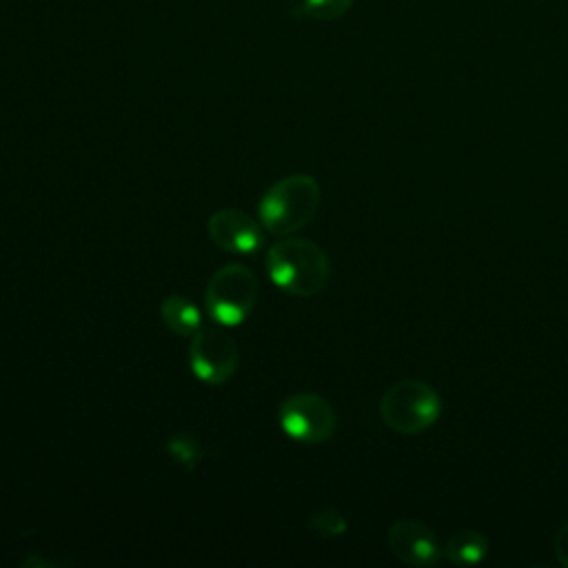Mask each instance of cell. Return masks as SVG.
Returning <instances> with one entry per match:
<instances>
[{"label": "cell", "instance_id": "cell-1", "mask_svg": "<svg viewBox=\"0 0 568 568\" xmlns=\"http://www.w3.org/2000/svg\"><path fill=\"white\" fill-rule=\"evenodd\" d=\"M264 266L271 282L293 297L317 295L331 275V262L324 248L295 235H284L277 240L268 248Z\"/></svg>", "mask_w": 568, "mask_h": 568}, {"label": "cell", "instance_id": "cell-2", "mask_svg": "<svg viewBox=\"0 0 568 568\" xmlns=\"http://www.w3.org/2000/svg\"><path fill=\"white\" fill-rule=\"evenodd\" d=\"M320 184L308 173H293L275 180L257 202V217L275 237L293 235L306 226L320 206Z\"/></svg>", "mask_w": 568, "mask_h": 568}, {"label": "cell", "instance_id": "cell-3", "mask_svg": "<svg viewBox=\"0 0 568 568\" xmlns=\"http://www.w3.org/2000/svg\"><path fill=\"white\" fill-rule=\"evenodd\" d=\"M379 415L390 430L415 435L439 419L442 399L437 390L422 379H399L384 390Z\"/></svg>", "mask_w": 568, "mask_h": 568}, {"label": "cell", "instance_id": "cell-4", "mask_svg": "<svg viewBox=\"0 0 568 568\" xmlns=\"http://www.w3.org/2000/svg\"><path fill=\"white\" fill-rule=\"evenodd\" d=\"M260 286L244 264L220 266L204 286V308L222 326H240L257 304Z\"/></svg>", "mask_w": 568, "mask_h": 568}, {"label": "cell", "instance_id": "cell-5", "mask_svg": "<svg viewBox=\"0 0 568 568\" xmlns=\"http://www.w3.org/2000/svg\"><path fill=\"white\" fill-rule=\"evenodd\" d=\"M282 430L302 444L328 442L337 428L333 404L311 390H297L282 399L277 408Z\"/></svg>", "mask_w": 568, "mask_h": 568}, {"label": "cell", "instance_id": "cell-6", "mask_svg": "<svg viewBox=\"0 0 568 568\" xmlns=\"http://www.w3.org/2000/svg\"><path fill=\"white\" fill-rule=\"evenodd\" d=\"M240 364V348L233 335L217 326H200L189 342V366L193 375L211 386L229 382Z\"/></svg>", "mask_w": 568, "mask_h": 568}, {"label": "cell", "instance_id": "cell-7", "mask_svg": "<svg viewBox=\"0 0 568 568\" xmlns=\"http://www.w3.org/2000/svg\"><path fill=\"white\" fill-rule=\"evenodd\" d=\"M262 224L240 209H217L206 220L211 242L229 253L251 255L264 244Z\"/></svg>", "mask_w": 568, "mask_h": 568}, {"label": "cell", "instance_id": "cell-8", "mask_svg": "<svg viewBox=\"0 0 568 568\" xmlns=\"http://www.w3.org/2000/svg\"><path fill=\"white\" fill-rule=\"evenodd\" d=\"M390 552L406 566L424 568L435 566L444 557V546L437 535L422 521L397 519L390 524L386 535Z\"/></svg>", "mask_w": 568, "mask_h": 568}, {"label": "cell", "instance_id": "cell-9", "mask_svg": "<svg viewBox=\"0 0 568 568\" xmlns=\"http://www.w3.org/2000/svg\"><path fill=\"white\" fill-rule=\"evenodd\" d=\"M160 317L178 337H191L202 326V311L184 295H166L160 304Z\"/></svg>", "mask_w": 568, "mask_h": 568}, {"label": "cell", "instance_id": "cell-10", "mask_svg": "<svg viewBox=\"0 0 568 568\" xmlns=\"http://www.w3.org/2000/svg\"><path fill=\"white\" fill-rule=\"evenodd\" d=\"M488 555V539L479 530H457L444 541V557L453 566H477Z\"/></svg>", "mask_w": 568, "mask_h": 568}, {"label": "cell", "instance_id": "cell-11", "mask_svg": "<svg viewBox=\"0 0 568 568\" xmlns=\"http://www.w3.org/2000/svg\"><path fill=\"white\" fill-rule=\"evenodd\" d=\"M166 453H169L180 466H184L186 470H193V468L200 464L202 455H204L200 442H197L193 435L182 433V430H180V433H173V435L166 439Z\"/></svg>", "mask_w": 568, "mask_h": 568}, {"label": "cell", "instance_id": "cell-12", "mask_svg": "<svg viewBox=\"0 0 568 568\" xmlns=\"http://www.w3.org/2000/svg\"><path fill=\"white\" fill-rule=\"evenodd\" d=\"M353 7V0H302L297 7L300 16L313 18V20H337Z\"/></svg>", "mask_w": 568, "mask_h": 568}, {"label": "cell", "instance_id": "cell-13", "mask_svg": "<svg viewBox=\"0 0 568 568\" xmlns=\"http://www.w3.org/2000/svg\"><path fill=\"white\" fill-rule=\"evenodd\" d=\"M308 528L320 537H342L348 530V524L339 510L320 508L308 515Z\"/></svg>", "mask_w": 568, "mask_h": 568}, {"label": "cell", "instance_id": "cell-14", "mask_svg": "<svg viewBox=\"0 0 568 568\" xmlns=\"http://www.w3.org/2000/svg\"><path fill=\"white\" fill-rule=\"evenodd\" d=\"M552 548H555V557L561 566L568 568V521H564L559 526V530L555 532V539H552Z\"/></svg>", "mask_w": 568, "mask_h": 568}]
</instances>
